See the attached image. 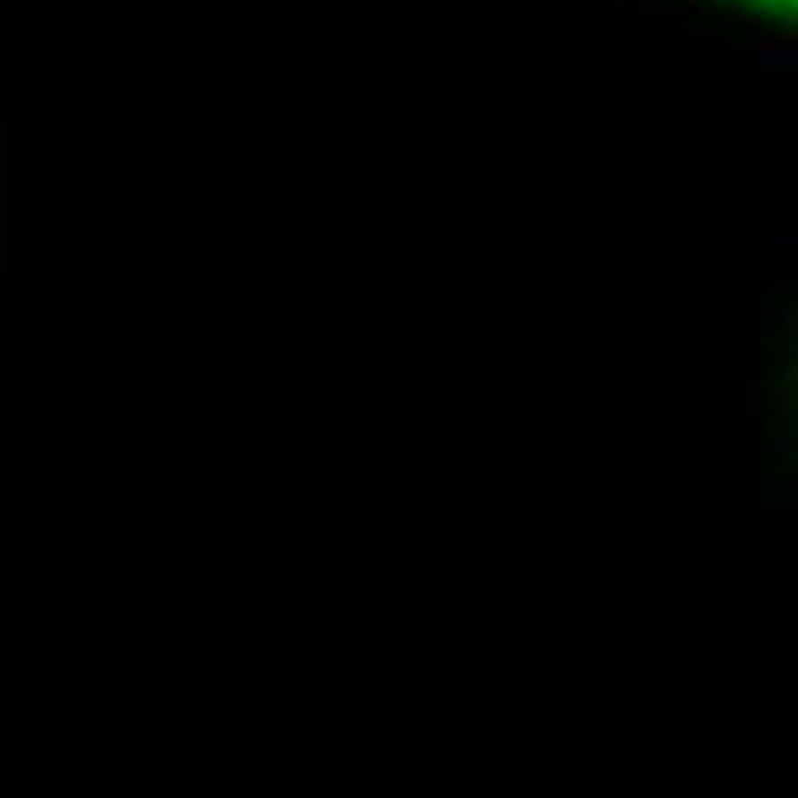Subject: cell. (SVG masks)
I'll return each instance as SVG.
<instances>
[{
	"label": "cell",
	"instance_id": "obj_1",
	"mask_svg": "<svg viewBox=\"0 0 798 798\" xmlns=\"http://www.w3.org/2000/svg\"><path fill=\"white\" fill-rule=\"evenodd\" d=\"M730 5H739L748 14H762L771 23H785V28H794V14H798V0H730Z\"/></svg>",
	"mask_w": 798,
	"mask_h": 798
}]
</instances>
